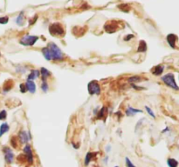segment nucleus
<instances>
[{
    "instance_id": "f257e3e1",
    "label": "nucleus",
    "mask_w": 179,
    "mask_h": 167,
    "mask_svg": "<svg viewBox=\"0 0 179 167\" xmlns=\"http://www.w3.org/2000/svg\"><path fill=\"white\" fill-rule=\"evenodd\" d=\"M46 47L49 50L52 60H62L64 58L63 52L54 43H49Z\"/></svg>"
},
{
    "instance_id": "f03ea898",
    "label": "nucleus",
    "mask_w": 179,
    "mask_h": 167,
    "mask_svg": "<svg viewBox=\"0 0 179 167\" xmlns=\"http://www.w3.org/2000/svg\"><path fill=\"white\" fill-rule=\"evenodd\" d=\"M49 32L54 37H63L65 35V29L62 24L53 23L49 26Z\"/></svg>"
},
{
    "instance_id": "7ed1b4c3",
    "label": "nucleus",
    "mask_w": 179,
    "mask_h": 167,
    "mask_svg": "<svg viewBox=\"0 0 179 167\" xmlns=\"http://www.w3.org/2000/svg\"><path fill=\"white\" fill-rule=\"evenodd\" d=\"M162 81L169 87L176 90V91H179V87L177 86L176 81H175V77L174 74L172 73H168L164 76L162 77Z\"/></svg>"
},
{
    "instance_id": "20e7f679",
    "label": "nucleus",
    "mask_w": 179,
    "mask_h": 167,
    "mask_svg": "<svg viewBox=\"0 0 179 167\" xmlns=\"http://www.w3.org/2000/svg\"><path fill=\"white\" fill-rule=\"evenodd\" d=\"M38 36H32V35H25L20 40L19 44L24 45V46H33L38 40H39Z\"/></svg>"
},
{
    "instance_id": "39448f33",
    "label": "nucleus",
    "mask_w": 179,
    "mask_h": 167,
    "mask_svg": "<svg viewBox=\"0 0 179 167\" xmlns=\"http://www.w3.org/2000/svg\"><path fill=\"white\" fill-rule=\"evenodd\" d=\"M87 91L90 95H99L101 93V87L97 81L93 80L87 85Z\"/></svg>"
},
{
    "instance_id": "423d86ee",
    "label": "nucleus",
    "mask_w": 179,
    "mask_h": 167,
    "mask_svg": "<svg viewBox=\"0 0 179 167\" xmlns=\"http://www.w3.org/2000/svg\"><path fill=\"white\" fill-rule=\"evenodd\" d=\"M118 24H119L118 22L114 21V20H112V21H108V22L104 25V29H105V30H106L108 33H114V32H115V31L118 30V28H119Z\"/></svg>"
},
{
    "instance_id": "0eeeda50",
    "label": "nucleus",
    "mask_w": 179,
    "mask_h": 167,
    "mask_svg": "<svg viewBox=\"0 0 179 167\" xmlns=\"http://www.w3.org/2000/svg\"><path fill=\"white\" fill-rule=\"evenodd\" d=\"M24 154L25 156V159L27 160L28 164H32L33 163V151H32V148L29 145H26L25 147H24Z\"/></svg>"
},
{
    "instance_id": "6e6552de",
    "label": "nucleus",
    "mask_w": 179,
    "mask_h": 167,
    "mask_svg": "<svg viewBox=\"0 0 179 167\" xmlns=\"http://www.w3.org/2000/svg\"><path fill=\"white\" fill-rule=\"evenodd\" d=\"M3 151H4V154H5V162L8 163V164H12V161H13L14 155H13V152L11 150V148H9V147H4L3 148Z\"/></svg>"
},
{
    "instance_id": "1a4fd4ad",
    "label": "nucleus",
    "mask_w": 179,
    "mask_h": 167,
    "mask_svg": "<svg viewBox=\"0 0 179 167\" xmlns=\"http://www.w3.org/2000/svg\"><path fill=\"white\" fill-rule=\"evenodd\" d=\"M18 138H19V140L21 141V143L26 144L27 142H29L30 139H31V135H30L29 132H26L25 130H22V131L19 132Z\"/></svg>"
},
{
    "instance_id": "9d476101",
    "label": "nucleus",
    "mask_w": 179,
    "mask_h": 167,
    "mask_svg": "<svg viewBox=\"0 0 179 167\" xmlns=\"http://www.w3.org/2000/svg\"><path fill=\"white\" fill-rule=\"evenodd\" d=\"M166 39H167V42H168L169 45L171 48L175 49V47H176V40H177V37H176V35H175V34H169V35L167 36Z\"/></svg>"
},
{
    "instance_id": "9b49d317",
    "label": "nucleus",
    "mask_w": 179,
    "mask_h": 167,
    "mask_svg": "<svg viewBox=\"0 0 179 167\" xmlns=\"http://www.w3.org/2000/svg\"><path fill=\"white\" fill-rule=\"evenodd\" d=\"M163 70H164V66L163 64H158L152 69L151 72L155 76H160L163 72Z\"/></svg>"
},
{
    "instance_id": "f8f14e48",
    "label": "nucleus",
    "mask_w": 179,
    "mask_h": 167,
    "mask_svg": "<svg viewBox=\"0 0 179 167\" xmlns=\"http://www.w3.org/2000/svg\"><path fill=\"white\" fill-rule=\"evenodd\" d=\"M25 86L27 91H29L31 93H35L36 91V85L33 80H27L25 83Z\"/></svg>"
},
{
    "instance_id": "ddd939ff",
    "label": "nucleus",
    "mask_w": 179,
    "mask_h": 167,
    "mask_svg": "<svg viewBox=\"0 0 179 167\" xmlns=\"http://www.w3.org/2000/svg\"><path fill=\"white\" fill-rule=\"evenodd\" d=\"M97 155V152H87L85 158V165H88L89 163H90Z\"/></svg>"
},
{
    "instance_id": "4468645a",
    "label": "nucleus",
    "mask_w": 179,
    "mask_h": 167,
    "mask_svg": "<svg viewBox=\"0 0 179 167\" xmlns=\"http://www.w3.org/2000/svg\"><path fill=\"white\" fill-rule=\"evenodd\" d=\"M142 112H143L142 110L135 109V108H133V107H129V108L126 110V112H125V113H126L127 116H134V115L136 114V113H142Z\"/></svg>"
},
{
    "instance_id": "2eb2a0df",
    "label": "nucleus",
    "mask_w": 179,
    "mask_h": 167,
    "mask_svg": "<svg viewBox=\"0 0 179 167\" xmlns=\"http://www.w3.org/2000/svg\"><path fill=\"white\" fill-rule=\"evenodd\" d=\"M39 72H40V74H41V79H42V81H46V80L47 79V78L51 75L50 72H49L47 69L44 68V67H42V68L40 69Z\"/></svg>"
},
{
    "instance_id": "dca6fc26",
    "label": "nucleus",
    "mask_w": 179,
    "mask_h": 167,
    "mask_svg": "<svg viewBox=\"0 0 179 167\" xmlns=\"http://www.w3.org/2000/svg\"><path fill=\"white\" fill-rule=\"evenodd\" d=\"M9 129H10V127L7 123H3L1 125H0V138H1L4 134H5V133L9 130Z\"/></svg>"
},
{
    "instance_id": "f3484780",
    "label": "nucleus",
    "mask_w": 179,
    "mask_h": 167,
    "mask_svg": "<svg viewBox=\"0 0 179 167\" xmlns=\"http://www.w3.org/2000/svg\"><path fill=\"white\" fill-rule=\"evenodd\" d=\"M13 87V81L9 79L7 80L5 84H4V86H3V91L5 92H7L9 91H11V89Z\"/></svg>"
},
{
    "instance_id": "a211bd4d",
    "label": "nucleus",
    "mask_w": 179,
    "mask_h": 167,
    "mask_svg": "<svg viewBox=\"0 0 179 167\" xmlns=\"http://www.w3.org/2000/svg\"><path fill=\"white\" fill-rule=\"evenodd\" d=\"M39 74H40L39 71H38V70H33V71L31 72V73H30V74L28 75L27 79H28V80H33V81L35 78H37L39 76Z\"/></svg>"
},
{
    "instance_id": "6ab92c4d",
    "label": "nucleus",
    "mask_w": 179,
    "mask_h": 167,
    "mask_svg": "<svg viewBox=\"0 0 179 167\" xmlns=\"http://www.w3.org/2000/svg\"><path fill=\"white\" fill-rule=\"evenodd\" d=\"M146 51H147V44L145 43V41L141 40L137 47V52H145Z\"/></svg>"
},
{
    "instance_id": "aec40b11",
    "label": "nucleus",
    "mask_w": 179,
    "mask_h": 167,
    "mask_svg": "<svg viewBox=\"0 0 179 167\" xmlns=\"http://www.w3.org/2000/svg\"><path fill=\"white\" fill-rule=\"evenodd\" d=\"M41 51H42V54H43V56H44V57H45L46 60H47V61H51L52 60L51 55H50V52H49V50H48L47 47L43 48Z\"/></svg>"
},
{
    "instance_id": "412c9836",
    "label": "nucleus",
    "mask_w": 179,
    "mask_h": 167,
    "mask_svg": "<svg viewBox=\"0 0 179 167\" xmlns=\"http://www.w3.org/2000/svg\"><path fill=\"white\" fill-rule=\"evenodd\" d=\"M107 113H108V109L106 107H102L101 109V111L99 112L98 119H102L103 118H106L107 117Z\"/></svg>"
},
{
    "instance_id": "4be33fe9",
    "label": "nucleus",
    "mask_w": 179,
    "mask_h": 167,
    "mask_svg": "<svg viewBox=\"0 0 179 167\" xmlns=\"http://www.w3.org/2000/svg\"><path fill=\"white\" fill-rule=\"evenodd\" d=\"M167 164L169 167H177L178 166V162L175 158H168Z\"/></svg>"
},
{
    "instance_id": "5701e85b",
    "label": "nucleus",
    "mask_w": 179,
    "mask_h": 167,
    "mask_svg": "<svg viewBox=\"0 0 179 167\" xmlns=\"http://www.w3.org/2000/svg\"><path fill=\"white\" fill-rule=\"evenodd\" d=\"M118 8L120 9L121 11H124V12H129V10H130V7L127 5V4H122V5H118Z\"/></svg>"
},
{
    "instance_id": "b1692460",
    "label": "nucleus",
    "mask_w": 179,
    "mask_h": 167,
    "mask_svg": "<svg viewBox=\"0 0 179 167\" xmlns=\"http://www.w3.org/2000/svg\"><path fill=\"white\" fill-rule=\"evenodd\" d=\"M16 23H17V24H18V25H23L24 24V14H23V12H21L18 16V18H17V19H16Z\"/></svg>"
},
{
    "instance_id": "393cba45",
    "label": "nucleus",
    "mask_w": 179,
    "mask_h": 167,
    "mask_svg": "<svg viewBox=\"0 0 179 167\" xmlns=\"http://www.w3.org/2000/svg\"><path fill=\"white\" fill-rule=\"evenodd\" d=\"M142 79H141V78L139 77V76H133V77H131V78H129V79H128V81L129 82V83H131V84H134V83H135V82H139V81H141Z\"/></svg>"
},
{
    "instance_id": "a878e982",
    "label": "nucleus",
    "mask_w": 179,
    "mask_h": 167,
    "mask_svg": "<svg viewBox=\"0 0 179 167\" xmlns=\"http://www.w3.org/2000/svg\"><path fill=\"white\" fill-rule=\"evenodd\" d=\"M6 117H7V112L5 110L0 112V120H5Z\"/></svg>"
},
{
    "instance_id": "bb28decb",
    "label": "nucleus",
    "mask_w": 179,
    "mask_h": 167,
    "mask_svg": "<svg viewBox=\"0 0 179 167\" xmlns=\"http://www.w3.org/2000/svg\"><path fill=\"white\" fill-rule=\"evenodd\" d=\"M145 109H146V111H147V112L150 114L153 118H156V115L154 114V112H153V111L150 108V107H148V106H145Z\"/></svg>"
},
{
    "instance_id": "cd10ccee",
    "label": "nucleus",
    "mask_w": 179,
    "mask_h": 167,
    "mask_svg": "<svg viewBox=\"0 0 179 167\" xmlns=\"http://www.w3.org/2000/svg\"><path fill=\"white\" fill-rule=\"evenodd\" d=\"M8 21H9V18L8 17H2V18H0V24H7Z\"/></svg>"
},
{
    "instance_id": "c85d7f7f",
    "label": "nucleus",
    "mask_w": 179,
    "mask_h": 167,
    "mask_svg": "<svg viewBox=\"0 0 179 167\" xmlns=\"http://www.w3.org/2000/svg\"><path fill=\"white\" fill-rule=\"evenodd\" d=\"M41 88H42V90L44 91V92H46V91H48V85H47L46 81H43L42 85H41Z\"/></svg>"
},
{
    "instance_id": "c756f323",
    "label": "nucleus",
    "mask_w": 179,
    "mask_h": 167,
    "mask_svg": "<svg viewBox=\"0 0 179 167\" xmlns=\"http://www.w3.org/2000/svg\"><path fill=\"white\" fill-rule=\"evenodd\" d=\"M125 159H126V165H127V167H135V166L134 165V164L129 160V158H126Z\"/></svg>"
},
{
    "instance_id": "7c9ffc66",
    "label": "nucleus",
    "mask_w": 179,
    "mask_h": 167,
    "mask_svg": "<svg viewBox=\"0 0 179 167\" xmlns=\"http://www.w3.org/2000/svg\"><path fill=\"white\" fill-rule=\"evenodd\" d=\"M19 88H20V91H21L22 93H25V92L27 91L26 86H25V84H21V85H19Z\"/></svg>"
},
{
    "instance_id": "2f4dec72",
    "label": "nucleus",
    "mask_w": 179,
    "mask_h": 167,
    "mask_svg": "<svg viewBox=\"0 0 179 167\" xmlns=\"http://www.w3.org/2000/svg\"><path fill=\"white\" fill-rule=\"evenodd\" d=\"M16 140H17V139H16V138H15V137H12V140H11V143H12V146H13V147H15V148L17 147V143H16Z\"/></svg>"
},
{
    "instance_id": "473e14b6",
    "label": "nucleus",
    "mask_w": 179,
    "mask_h": 167,
    "mask_svg": "<svg viewBox=\"0 0 179 167\" xmlns=\"http://www.w3.org/2000/svg\"><path fill=\"white\" fill-rule=\"evenodd\" d=\"M133 38H134V35H133V34H129L127 38L124 39V40H125V41H129V40H130V39H133Z\"/></svg>"
},
{
    "instance_id": "72a5a7b5",
    "label": "nucleus",
    "mask_w": 179,
    "mask_h": 167,
    "mask_svg": "<svg viewBox=\"0 0 179 167\" xmlns=\"http://www.w3.org/2000/svg\"><path fill=\"white\" fill-rule=\"evenodd\" d=\"M114 167H119V166H114Z\"/></svg>"
}]
</instances>
